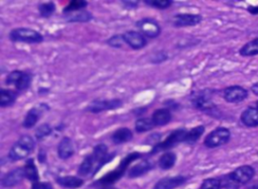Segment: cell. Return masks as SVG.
I'll list each match as a JSON object with an SVG mask.
<instances>
[{"instance_id":"cell-1","label":"cell","mask_w":258,"mask_h":189,"mask_svg":"<svg viewBox=\"0 0 258 189\" xmlns=\"http://www.w3.org/2000/svg\"><path fill=\"white\" fill-rule=\"evenodd\" d=\"M36 147V141L33 137L25 134L22 136L10 149L9 151V159L12 161H19L26 158L30 155Z\"/></svg>"},{"instance_id":"cell-2","label":"cell","mask_w":258,"mask_h":189,"mask_svg":"<svg viewBox=\"0 0 258 189\" xmlns=\"http://www.w3.org/2000/svg\"><path fill=\"white\" fill-rule=\"evenodd\" d=\"M9 39L12 42L26 44H40L44 41V37L39 32L27 28H18L12 30L9 34Z\"/></svg>"},{"instance_id":"cell-3","label":"cell","mask_w":258,"mask_h":189,"mask_svg":"<svg viewBox=\"0 0 258 189\" xmlns=\"http://www.w3.org/2000/svg\"><path fill=\"white\" fill-rule=\"evenodd\" d=\"M231 139V131L227 127L220 126L212 130L204 140V145L207 148L214 149L226 145Z\"/></svg>"},{"instance_id":"cell-4","label":"cell","mask_w":258,"mask_h":189,"mask_svg":"<svg viewBox=\"0 0 258 189\" xmlns=\"http://www.w3.org/2000/svg\"><path fill=\"white\" fill-rule=\"evenodd\" d=\"M136 28L139 30V32L148 38L155 39L158 37L161 33V29L158 24V22L151 17L142 18L139 21L136 22Z\"/></svg>"},{"instance_id":"cell-5","label":"cell","mask_w":258,"mask_h":189,"mask_svg":"<svg viewBox=\"0 0 258 189\" xmlns=\"http://www.w3.org/2000/svg\"><path fill=\"white\" fill-rule=\"evenodd\" d=\"M255 175V170L249 165H243L236 168L233 172L229 173L228 177L230 178L234 184L239 188L241 185H245L252 180Z\"/></svg>"},{"instance_id":"cell-6","label":"cell","mask_w":258,"mask_h":189,"mask_svg":"<svg viewBox=\"0 0 258 189\" xmlns=\"http://www.w3.org/2000/svg\"><path fill=\"white\" fill-rule=\"evenodd\" d=\"M187 132H188V130H186L184 128H180V129L174 130L162 143L155 146V149H154L153 152L156 153V152L164 151V150H167L169 148H173L175 145H177L179 143L185 142V138L187 136Z\"/></svg>"},{"instance_id":"cell-7","label":"cell","mask_w":258,"mask_h":189,"mask_svg":"<svg viewBox=\"0 0 258 189\" xmlns=\"http://www.w3.org/2000/svg\"><path fill=\"white\" fill-rule=\"evenodd\" d=\"M123 102L120 99H110V100H95L92 103H90L86 111L93 113V114H99L101 112L105 111H111V110H117L121 107Z\"/></svg>"},{"instance_id":"cell-8","label":"cell","mask_w":258,"mask_h":189,"mask_svg":"<svg viewBox=\"0 0 258 189\" xmlns=\"http://www.w3.org/2000/svg\"><path fill=\"white\" fill-rule=\"evenodd\" d=\"M139 157H140V154H139V153H132V154H130L129 156H127V157L121 162V164L119 165V167H118L115 171L109 173V174H108L107 176H105L100 182H101V183H104V184H110V183H112V182H115L120 176L123 175V173L125 172L127 166L131 163V162L134 161L135 159L139 158Z\"/></svg>"},{"instance_id":"cell-9","label":"cell","mask_w":258,"mask_h":189,"mask_svg":"<svg viewBox=\"0 0 258 189\" xmlns=\"http://www.w3.org/2000/svg\"><path fill=\"white\" fill-rule=\"evenodd\" d=\"M223 97L229 103H238L248 97V91L242 86L234 85L224 89Z\"/></svg>"},{"instance_id":"cell-10","label":"cell","mask_w":258,"mask_h":189,"mask_svg":"<svg viewBox=\"0 0 258 189\" xmlns=\"http://www.w3.org/2000/svg\"><path fill=\"white\" fill-rule=\"evenodd\" d=\"M123 40L125 44H127L130 48L134 50H140L142 48H145L147 46V39L143 36L140 32H135V31H129L124 33L123 35Z\"/></svg>"},{"instance_id":"cell-11","label":"cell","mask_w":258,"mask_h":189,"mask_svg":"<svg viewBox=\"0 0 258 189\" xmlns=\"http://www.w3.org/2000/svg\"><path fill=\"white\" fill-rule=\"evenodd\" d=\"M202 21V15L193 13H180L174 17V25L178 28H185V26H193L199 24Z\"/></svg>"},{"instance_id":"cell-12","label":"cell","mask_w":258,"mask_h":189,"mask_svg":"<svg viewBox=\"0 0 258 189\" xmlns=\"http://www.w3.org/2000/svg\"><path fill=\"white\" fill-rule=\"evenodd\" d=\"M186 181L187 178L184 176L165 177L157 181L153 189H176L177 187L183 185Z\"/></svg>"},{"instance_id":"cell-13","label":"cell","mask_w":258,"mask_h":189,"mask_svg":"<svg viewBox=\"0 0 258 189\" xmlns=\"http://www.w3.org/2000/svg\"><path fill=\"white\" fill-rule=\"evenodd\" d=\"M241 123L247 127L258 126V109L256 106H249L241 114Z\"/></svg>"},{"instance_id":"cell-14","label":"cell","mask_w":258,"mask_h":189,"mask_svg":"<svg viewBox=\"0 0 258 189\" xmlns=\"http://www.w3.org/2000/svg\"><path fill=\"white\" fill-rule=\"evenodd\" d=\"M25 177L24 169L23 168H15L11 170L9 173H7L1 180V184L3 187H12L19 182L22 181V179Z\"/></svg>"},{"instance_id":"cell-15","label":"cell","mask_w":258,"mask_h":189,"mask_svg":"<svg viewBox=\"0 0 258 189\" xmlns=\"http://www.w3.org/2000/svg\"><path fill=\"white\" fill-rule=\"evenodd\" d=\"M75 153L74 143L69 137H65L61 140L58 146V155L61 159L67 160L71 158Z\"/></svg>"},{"instance_id":"cell-16","label":"cell","mask_w":258,"mask_h":189,"mask_svg":"<svg viewBox=\"0 0 258 189\" xmlns=\"http://www.w3.org/2000/svg\"><path fill=\"white\" fill-rule=\"evenodd\" d=\"M171 119H173V117H171V113L167 109H158L153 114L152 117L154 124L157 126H162L169 124Z\"/></svg>"},{"instance_id":"cell-17","label":"cell","mask_w":258,"mask_h":189,"mask_svg":"<svg viewBox=\"0 0 258 189\" xmlns=\"http://www.w3.org/2000/svg\"><path fill=\"white\" fill-rule=\"evenodd\" d=\"M133 133L128 127H121L116 129L112 134V141L115 144H123L131 141Z\"/></svg>"},{"instance_id":"cell-18","label":"cell","mask_w":258,"mask_h":189,"mask_svg":"<svg viewBox=\"0 0 258 189\" xmlns=\"http://www.w3.org/2000/svg\"><path fill=\"white\" fill-rule=\"evenodd\" d=\"M65 15H66L65 16L66 20L70 22H86V21H90L93 17L91 12L84 9L80 11L65 13Z\"/></svg>"},{"instance_id":"cell-19","label":"cell","mask_w":258,"mask_h":189,"mask_svg":"<svg viewBox=\"0 0 258 189\" xmlns=\"http://www.w3.org/2000/svg\"><path fill=\"white\" fill-rule=\"evenodd\" d=\"M152 168V165L149 161H141L138 164L134 165L130 170L128 171V177L129 178H136L140 177L148 173Z\"/></svg>"},{"instance_id":"cell-20","label":"cell","mask_w":258,"mask_h":189,"mask_svg":"<svg viewBox=\"0 0 258 189\" xmlns=\"http://www.w3.org/2000/svg\"><path fill=\"white\" fill-rule=\"evenodd\" d=\"M177 156L173 152H166L160 156L158 159V166L162 170H168L173 168L176 164Z\"/></svg>"},{"instance_id":"cell-21","label":"cell","mask_w":258,"mask_h":189,"mask_svg":"<svg viewBox=\"0 0 258 189\" xmlns=\"http://www.w3.org/2000/svg\"><path fill=\"white\" fill-rule=\"evenodd\" d=\"M194 103L198 107V109L205 111V112L210 111L214 105L211 101V95L208 94V91H205L203 93H201V95L197 96L195 98Z\"/></svg>"},{"instance_id":"cell-22","label":"cell","mask_w":258,"mask_h":189,"mask_svg":"<svg viewBox=\"0 0 258 189\" xmlns=\"http://www.w3.org/2000/svg\"><path fill=\"white\" fill-rule=\"evenodd\" d=\"M24 169V174H25V178H27L32 182H38L39 181V171L38 168L35 164V161L33 159H28L26 161V163L23 167Z\"/></svg>"},{"instance_id":"cell-23","label":"cell","mask_w":258,"mask_h":189,"mask_svg":"<svg viewBox=\"0 0 258 189\" xmlns=\"http://www.w3.org/2000/svg\"><path fill=\"white\" fill-rule=\"evenodd\" d=\"M56 182H58L61 186L66 187V188H70V189L79 188L84 184V180L82 178H79V177H76V176L59 177L58 179H56Z\"/></svg>"},{"instance_id":"cell-24","label":"cell","mask_w":258,"mask_h":189,"mask_svg":"<svg viewBox=\"0 0 258 189\" xmlns=\"http://www.w3.org/2000/svg\"><path fill=\"white\" fill-rule=\"evenodd\" d=\"M239 54L243 57H253L258 55V38L246 43L239 51Z\"/></svg>"},{"instance_id":"cell-25","label":"cell","mask_w":258,"mask_h":189,"mask_svg":"<svg viewBox=\"0 0 258 189\" xmlns=\"http://www.w3.org/2000/svg\"><path fill=\"white\" fill-rule=\"evenodd\" d=\"M16 93L10 89H1L0 91V105L6 107L12 105L16 100Z\"/></svg>"},{"instance_id":"cell-26","label":"cell","mask_w":258,"mask_h":189,"mask_svg":"<svg viewBox=\"0 0 258 189\" xmlns=\"http://www.w3.org/2000/svg\"><path fill=\"white\" fill-rule=\"evenodd\" d=\"M205 131V126H199L187 132V136L185 138V143L187 144H195L199 139L203 136V133Z\"/></svg>"},{"instance_id":"cell-27","label":"cell","mask_w":258,"mask_h":189,"mask_svg":"<svg viewBox=\"0 0 258 189\" xmlns=\"http://www.w3.org/2000/svg\"><path fill=\"white\" fill-rule=\"evenodd\" d=\"M40 117H41L40 112H39L37 109H32L30 112H28V113L26 114L22 126H23L25 128H32V127H34V126L37 125V123L39 122Z\"/></svg>"},{"instance_id":"cell-28","label":"cell","mask_w":258,"mask_h":189,"mask_svg":"<svg viewBox=\"0 0 258 189\" xmlns=\"http://www.w3.org/2000/svg\"><path fill=\"white\" fill-rule=\"evenodd\" d=\"M155 126V125L154 124L153 120L152 119H148V118L139 119L135 123V129H136L137 132L149 131V130L153 129Z\"/></svg>"},{"instance_id":"cell-29","label":"cell","mask_w":258,"mask_h":189,"mask_svg":"<svg viewBox=\"0 0 258 189\" xmlns=\"http://www.w3.org/2000/svg\"><path fill=\"white\" fill-rule=\"evenodd\" d=\"M31 83H32V76L28 73L23 72L22 76L20 77L18 82L15 85V88L17 91H20V92L25 91L26 89H28V87L31 86Z\"/></svg>"},{"instance_id":"cell-30","label":"cell","mask_w":258,"mask_h":189,"mask_svg":"<svg viewBox=\"0 0 258 189\" xmlns=\"http://www.w3.org/2000/svg\"><path fill=\"white\" fill-rule=\"evenodd\" d=\"M87 5H88V3L86 1H83V0H76V1H71L67 5V7L64 9V12L69 13V12L80 11L87 7Z\"/></svg>"},{"instance_id":"cell-31","label":"cell","mask_w":258,"mask_h":189,"mask_svg":"<svg viewBox=\"0 0 258 189\" xmlns=\"http://www.w3.org/2000/svg\"><path fill=\"white\" fill-rule=\"evenodd\" d=\"M55 9V5L53 2H46V3H42L39 6V11L41 16L43 17H50Z\"/></svg>"},{"instance_id":"cell-32","label":"cell","mask_w":258,"mask_h":189,"mask_svg":"<svg viewBox=\"0 0 258 189\" xmlns=\"http://www.w3.org/2000/svg\"><path fill=\"white\" fill-rule=\"evenodd\" d=\"M222 182L219 178H209L203 181L201 189H221Z\"/></svg>"},{"instance_id":"cell-33","label":"cell","mask_w":258,"mask_h":189,"mask_svg":"<svg viewBox=\"0 0 258 189\" xmlns=\"http://www.w3.org/2000/svg\"><path fill=\"white\" fill-rule=\"evenodd\" d=\"M52 126L48 124H44L41 126L38 127V129L36 130V138H38L39 140H42L52 133Z\"/></svg>"},{"instance_id":"cell-34","label":"cell","mask_w":258,"mask_h":189,"mask_svg":"<svg viewBox=\"0 0 258 189\" xmlns=\"http://www.w3.org/2000/svg\"><path fill=\"white\" fill-rule=\"evenodd\" d=\"M146 4L158 9H166L173 4V2L167 1V0H151V1L148 0V1H146Z\"/></svg>"},{"instance_id":"cell-35","label":"cell","mask_w":258,"mask_h":189,"mask_svg":"<svg viewBox=\"0 0 258 189\" xmlns=\"http://www.w3.org/2000/svg\"><path fill=\"white\" fill-rule=\"evenodd\" d=\"M23 72L22 71H19V70H15V71H12L11 73L8 74L7 78H6V81L5 83L7 85H16V83L18 82V80L20 79V77L22 76Z\"/></svg>"},{"instance_id":"cell-36","label":"cell","mask_w":258,"mask_h":189,"mask_svg":"<svg viewBox=\"0 0 258 189\" xmlns=\"http://www.w3.org/2000/svg\"><path fill=\"white\" fill-rule=\"evenodd\" d=\"M107 44L113 48H121L125 42L123 40V36H114L107 41Z\"/></svg>"},{"instance_id":"cell-37","label":"cell","mask_w":258,"mask_h":189,"mask_svg":"<svg viewBox=\"0 0 258 189\" xmlns=\"http://www.w3.org/2000/svg\"><path fill=\"white\" fill-rule=\"evenodd\" d=\"M32 189H52V185L49 182H35Z\"/></svg>"},{"instance_id":"cell-38","label":"cell","mask_w":258,"mask_h":189,"mask_svg":"<svg viewBox=\"0 0 258 189\" xmlns=\"http://www.w3.org/2000/svg\"><path fill=\"white\" fill-rule=\"evenodd\" d=\"M123 4L128 6L129 8H135L138 5V2H132V1H123Z\"/></svg>"},{"instance_id":"cell-39","label":"cell","mask_w":258,"mask_h":189,"mask_svg":"<svg viewBox=\"0 0 258 189\" xmlns=\"http://www.w3.org/2000/svg\"><path fill=\"white\" fill-rule=\"evenodd\" d=\"M248 11L251 13V14H258V6H249L248 7Z\"/></svg>"},{"instance_id":"cell-40","label":"cell","mask_w":258,"mask_h":189,"mask_svg":"<svg viewBox=\"0 0 258 189\" xmlns=\"http://www.w3.org/2000/svg\"><path fill=\"white\" fill-rule=\"evenodd\" d=\"M251 91L258 96V82L257 83H254L252 86H251Z\"/></svg>"},{"instance_id":"cell-41","label":"cell","mask_w":258,"mask_h":189,"mask_svg":"<svg viewBox=\"0 0 258 189\" xmlns=\"http://www.w3.org/2000/svg\"><path fill=\"white\" fill-rule=\"evenodd\" d=\"M100 189H118V188H116V187H113V186H104V187H102V188H100Z\"/></svg>"},{"instance_id":"cell-42","label":"cell","mask_w":258,"mask_h":189,"mask_svg":"<svg viewBox=\"0 0 258 189\" xmlns=\"http://www.w3.org/2000/svg\"><path fill=\"white\" fill-rule=\"evenodd\" d=\"M255 106H256V107H257V109H258V100L256 101V103H255Z\"/></svg>"},{"instance_id":"cell-43","label":"cell","mask_w":258,"mask_h":189,"mask_svg":"<svg viewBox=\"0 0 258 189\" xmlns=\"http://www.w3.org/2000/svg\"><path fill=\"white\" fill-rule=\"evenodd\" d=\"M253 189H258V185H257V186H255Z\"/></svg>"}]
</instances>
